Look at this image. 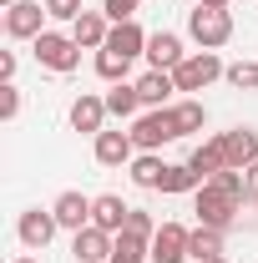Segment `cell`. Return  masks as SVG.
<instances>
[{
    "label": "cell",
    "instance_id": "obj_1",
    "mask_svg": "<svg viewBox=\"0 0 258 263\" xmlns=\"http://www.w3.org/2000/svg\"><path fill=\"white\" fill-rule=\"evenodd\" d=\"M188 35L202 51H218L233 41V10H213V5H193L188 10Z\"/></svg>",
    "mask_w": 258,
    "mask_h": 263
},
{
    "label": "cell",
    "instance_id": "obj_2",
    "mask_svg": "<svg viewBox=\"0 0 258 263\" xmlns=\"http://www.w3.org/2000/svg\"><path fill=\"white\" fill-rule=\"evenodd\" d=\"M35 61L46 66V71H56V76H66V71H76L81 66V46L71 41V31H41L31 41Z\"/></svg>",
    "mask_w": 258,
    "mask_h": 263
},
{
    "label": "cell",
    "instance_id": "obj_3",
    "mask_svg": "<svg viewBox=\"0 0 258 263\" xmlns=\"http://www.w3.org/2000/svg\"><path fill=\"white\" fill-rule=\"evenodd\" d=\"M238 208H243V202H238V197H228L223 187H213V182H202V187L193 193V213H197V223H202V228L228 233V228H233V218H238Z\"/></svg>",
    "mask_w": 258,
    "mask_h": 263
},
{
    "label": "cell",
    "instance_id": "obj_4",
    "mask_svg": "<svg viewBox=\"0 0 258 263\" xmlns=\"http://www.w3.org/2000/svg\"><path fill=\"white\" fill-rule=\"evenodd\" d=\"M182 132L172 122V106H157V111H142L137 122H132V142H137V152H162L167 142H177Z\"/></svg>",
    "mask_w": 258,
    "mask_h": 263
},
{
    "label": "cell",
    "instance_id": "obj_5",
    "mask_svg": "<svg viewBox=\"0 0 258 263\" xmlns=\"http://www.w3.org/2000/svg\"><path fill=\"white\" fill-rule=\"evenodd\" d=\"M218 76H228V66L218 61V51H193L188 61H182L177 71H172L177 91H188V97H193V91H202V86H213Z\"/></svg>",
    "mask_w": 258,
    "mask_h": 263
},
{
    "label": "cell",
    "instance_id": "obj_6",
    "mask_svg": "<svg viewBox=\"0 0 258 263\" xmlns=\"http://www.w3.org/2000/svg\"><path fill=\"white\" fill-rule=\"evenodd\" d=\"M46 31V0H21L5 10V35L10 41H35Z\"/></svg>",
    "mask_w": 258,
    "mask_h": 263
},
{
    "label": "cell",
    "instance_id": "obj_7",
    "mask_svg": "<svg viewBox=\"0 0 258 263\" xmlns=\"http://www.w3.org/2000/svg\"><path fill=\"white\" fill-rule=\"evenodd\" d=\"M112 243H117V233L97 228V223H86L81 233H71V253H76V263H112Z\"/></svg>",
    "mask_w": 258,
    "mask_h": 263
},
{
    "label": "cell",
    "instance_id": "obj_8",
    "mask_svg": "<svg viewBox=\"0 0 258 263\" xmlns=\"http://www.w3.org/2000/svg\"><path fill=\"white\" fill-rule=\"evenodd\" d=\"M106 97H91V91H81V97L71 101V132H86V137H101L106 132Z\"/></svg>",
    "mask_w": 258,
    "mask_h": 263
},
{
    "label": "cell",
    "instance_id": "obj_9",
    "mask_svg": "<svg viewBox=\"0 0 258 263\" xmlns=\"http://www.w3.org/2000/svg\"><path fill=\"white\" fill-rule=\"evenodd\" d=\"M56 228H61V223H56V213H51V208H26V213H21V223H15V233H21V243H26V248H46V243L56 238Z\"/></svg>",
    "mask_w": 258,
    "mask_h": 263
},
{
    "label": "cell",
    "instance_id": "obj_10",
    "mask_svg": "<svg viewBox=\"0 0 258 263\" xmlns=\"http://www.w3.org/2000/svg\"><path fill=\"white\" fill-rule=\"evenodd\" d=\"M188 238H193V228L162 223L157 238H152V263H188Z\"/></svg>",
    "mask_w": 258,
    "mask_h": 263
},
{
    "label": "cell",
    "instance_id": "obj_11",
    "mask_svg": "<svg viewBox=\"0 0 258 263\" xmlns=\"http://www.w3.org/2000/svg\"><path fill=\"white\" fill-rule=\"evenodd\" d=\"M106 35H112L106 10H81V15L71 21V41H76L81 51H101V46H106Z\"/></svg>",
    "mask_w": 258,
    "mask_h": 263
},
{
    "label": "cell",
    "instance_id": "obj_12",
    "mask_svg": "<svg viewBox=\"0 0 258 263\" xmlns=\"http://www.w3.org/2000/svg\"><path fill=\"white\" fill-rule=\"evenodd\" d=\"M91 152H97L101 167H132L137 142H132V132H101L97 142H91Z\"/></svg>",
    "mask_w": 258,
    "mask_h": 263
},
{
    "label": "cell",
    "instance_id": "obj_13",
    "mask_svg": "<svg viewBox=\"0 0 258 263\" xmlns=\"http://www.w3.org/2000/svg\"><path fill=\"white\" fill-rule=\"evenodd\" d=\"M147 41H152V35L142 31L137 21H122V26H112V35H106V46H101V51H117V56L137 61V56H147Z\"/></svg>",
    "mask_w": 258,
    "mask_h": 263
},
{
    "label": "cell",
    "instance_id": "obj_14",
    "mask_svg": "<svg viewBox=\"0 0 258 263\" xmlns=\"http://www.w3.org/2000/svg\"><path fill=\"white\" fill-rule=\"evenodd\" d=\"M188 56H193V51H182V41H177L172 31H157L152 41H147V61H152V71H177Z\"/></svg>",
    "mask_w": 258,
    "mask_h": 263
},
{
    "label": "cell",
    "instance_id": "obj_15",
    "mask_svg": "<svg viewBox=\"0 0 258 263\" xmlns=\"http://www.w3.org/2000/svg\"><path fill=\"white\" fill-rule=\"evenodd\" d=\"M223 147H228V167H238V172H248V167L258 162V132L253 127L223 132Z\"/></svg>",
    "mask_w": 258,
    "mask_h": 263
},
{
    "label": "cell",
    "instance_id": "obj_16",
    "mask_svg": "<svg viewBox=\"0 0 258 263\" xmlns=\"http://www.w3.org/2000/svg\"><path fill=\"white\" fill-rule=\"evenodd\" d=\"M51 213H56V223L71 233H81L86 223H91V197H81V193H61L56 202H51Z\"/></svg>",
    "mask_w": 258,
    "mask_h": 263
},
{
    "label": "cell",
    "instance_id": "obj_17",
    "mask_svg": "<svg viewBox=\"0 0 258 263\" xmlns=\"http://www.w3.org/2000/svg\"><path fill=\"white\" fill-rule=\"evenodd\" d=\"M188 167H193L202 182H208L213 172H223V167H228V147H223V137H208V142H197L193 157H188Z\"/></svg>",
    "mask_w": 258,
    "mask_h": 263
},
{
    "label": "cell",
    "instance_id": "obj_18",
    "mask_svg": "<svg viewBox=\"0 0 258 263\" xmlns=\"http://www.w3.org/2000/svg\"><path fill=\"white\" fill-rule=\"evenodd\" d=\"M172 91H177L172 71H147V76H137V97H142V106H147V111L167 106V97H172Z\"/></svg>",
    "mask_w": 258,
    "mask_h": 263
},
{
    "label": "cell",
    "instance_id": "obj_19",
    "mask_svg": "<svg viewBox=\"0 0 258 263\" xmlns=\"http://www.w3.org/2000/svg\"><path fill=\"white\" fill-rule=\"evenodd\" d=\"M127 213H132V208H127L117 193L91 197V223H97V228H106V233H122V228H127Z\"/></svg>",
    "mask_w": 258,
    "mask_h": 263
},
{
    "label": "cell",
    "instance_id": "obj_20",
    "mask_svg": "<svg viewBox=\"0 0 258 263\" xmlns=\"http://www.w3.org/2000/svg\"><path fill=\"white\" fill-rule=\"evenodd\" d=\"M223 253H228V248H223V233L197 223L193 238H188V258H193V263H213V258H223Z\"/></svg>",
    "mask_w": 258,
    "mask_h": 263
},
{
    "label": "cell",
    "instance_id": "obj_21",
    "mask_svg": "<svg viewBox=\"0 0 258 263\" xmlns=\"http://www.w3.org/2000/svg\"><path fill=\"white\" fill-rule=\"evenodd\" d=\"M112 263H152V238L117 233V243H112Z\"/></svg>",
    "mask_w": 258,
    "mask_h": 263
},
{
    "label": "cell",
    "instance_id": "obj_22",
    "mask_svg": "<svg viewBox=\"0 0 258 263\" xmlns=\"http://www.w3.org/2000/svg\"><path fill=\"white\" fill-rule=\"evenodd\" d=\"M197 187H202V177H197L188 162H177V167H167V172H162V187H157V193L182 197V193H197Z\"/></svg>",
    "mask_w": 258,
    "mask_h": 263
},
{
    "label": "cell",
    "instance_id": "obj_23",
    "mask_svg": "<svg viewBox=\"0 0 258 263\" xmlns=\"http://www.w3.org/2000/svg\"><path fill=\"white\" fill-rule=\"evenodd\" d=\"M106 111H112V117H122V122H127V117H137V111H142V97H137V81H117V86H112V91H106Z\"/></svg>",
    "mask_w": 258,
    "mask_h": 263
},
{
    "label": "cell",
    "instance_id": "obj_24",
    "mask_svg": "<svg viewBox=\"0 0 258 263\" xmlns=\"http://www.w3.org/2000/svg\"><path fill=\"white\" fill-rule=\"evenodd\" d=\"M172 122H177V132H182V137H193V132L208 127V106H202V101H193V97H182L177 106H172Z\"/></svg>",
    "mask_w": 258,
    "mask_h": 263
},
{
    "label": "cell",
    "instance_id": "obj_25",
    "mask_svg": "<svg viewBox=\"0 0 258 263\" xmlns=\"http://www.w3.org/2000/svg\"><path fill=\"white\" fill-rule=\"evenodd\" d=\"M162 172H167V162H162L157 152H137L132 157V182L137 187H162Z\"/></svg>",
    "mask_w": 258,
    "mask_h": 263
},
{
    "label": "cell",
    "instance_id": "obj_26",
    "mask_svg": "<svg viewBox=\"0 0 258 263\" xmlns=\"http://www.w3.org/2000/svg\"><path fill=\"white\" fill-rule=\"evenodd\" d=\"M127 71H132L127 56H117V51H97V76H101V81L117 86V81H127Z\"/></svg>",
    "mask_w": 258,
    "mask_h": 263
},
{
    "label": "cell",
    "instance_id": "obj_27",
    "mask_svg": "<svg viewBox=\"0 0 258 263\" xmlns=\"http://www.w3.org/2000/svg\"><path fill=\"white\" fill-rule=\"evenodd\" d=\"M228 86L258 91V61H233V66H228Z\"/></svg>",
    "mask_w": 258,
    "mask_h": 263
},
{
    "label": "cell",
    "instance_id": "obj_28",
    "mask_svg": "<svg viewBox=\"0 0 258 263\" xmlns=\"http://www.w3.org/2000/svg\"><path fill=\"white\" fill-rule=\"evenodd\" d=\"M157 228H162V223H152V213L132 208V213H127V228H122V233H137V238H157Z\"/></svg>",
    "mask_w": 258,
    "mask_h": 263
},
{
    "label": "cell",
    "instance_id": "obj_29",
    "mask_svg": "<svg viewBox=\"0 0 258 263\" xmlns=\"http://www.w3.org/2000/svg\"><path fill=\"white\" fill-rule=\"evenodd\" d=\"M21 117V86L10 81V86H0V122H15Z\"/></svg>",
    "mask_w": 258,
    "mask_h": 263
},
{
    "label": "cell",
    "instance_id": "obj_30",
    "mask_svg": "<svg viewBox=\"0 0 258 263\" xmlns=\"http://www.w3.org/2000/svg\"><path fill=\"white\" fill-rule=\"evenodd\" d=\"M81 10H86L81 0H46V15H51V21H76Z\"/></svg>",
    "mask_w": 258,
    "mask_h": 263
},
{
    "label": "cell",
    "instance_id": "obj_31",
    "mask_svg": "<svg viewBox=\"0 0 258 263\" xmlns=\"http://www.w3.org/2000/svg\"><path fill=\"white\" fill-rule=\"evenodd\" d=\"M101 10H106V21H112V26H122V21H137V0H106Z\"/></svg>",
    "mask_w": 258,
    "mask_h": 263
},
{
    "label": "cell",
    "instance_id": "obj_32",
    "mask_svg": "<svg viewBox=\"0 0 258 263\" xmlns=\"http://www.w3.org/2000/svg\"><path fill=\"white\" fill-rule=\"evenodd\" d=\"M15 81V51H0V86Z\"/></svg>",
    "mask_w": 258,
    "mask_h": 263
},
{
    "label": "cell",
    "instance_id": "obj_33",
    "mask_svg": "<svg viewBox=\"0 0 258 263\" xmlns=\"http://www.w3.org/2000/svg\"><path fill=\"white\" fill-rule=\"evenodd\" d=\"M248 202H258V162L248 167Z\"/></svg>",
    "mask_w": 258,
    "mask_h": 263
},
{
    "label": "cell",
    "instance_id": "obj_34",
    "mask_svg": "<svg viewBox=\"0 0 258 263\" xmlns=\"http://www.w3.org/2000/svg\"><path fill=\"white\" fill-rule=\"evenodd\" d=\"M202 5H213V10H233V0H202Z\"/></svg>",
    "mask_w": 258,
    "mask_h": 263
},
{
    "label": "cell",
    "instance_id": "obj_35",
    "mask_svg": "<svg viewBox=\"0 0 258 263\" xmlns=\"http://www.w3.org/2000/svg\"><path fill=\"white\" fill-rule=\"evenodd\" d=\"M10 5H21V0H0V10H10Z\"/></svg>",
    "mask_w": 258,
    "mask_h": 263
},
{
    "label": "cell",
    "instance_id": "obj_36",
    "mask_svg": "<svg viewBox=\"0 0 258 263\" xmlns=\"http://www.w3.org/2000/svg\"><path fill=\"white\" fill-rule=\"evenodd\" d=\"M15 263H41V258H15Z\"/></svg>",
    "mask_w": 258,
    "mask_h": 263
},
{
    "label": "cell",
    "instance_id": "obj_37",
    "mask_svg": "<svg viewBox=\"0 0 258 263\" xmlns=\"http://www.w3.org/2000/svg\"><path fill=\"white\" fill-rule=\"evenodd\" d=\"M213 263H228V253H223V258H213Z\"/></svg>",
    "mask_w": 258,
    "mask_h": 263
},
{
    "label": "cell",
    "instance_id": "obj_38",
    "mask_svg": "<svg viewBox=\"0 0 258 263\" xmlns=\"http://www.w3.org/2000/svg\"><path fill=\"white\" fill-rule=\"evenodd\" d=\"M193 5H202V0H193Z\"/></svg>",
    "mask_w": 258,
    "mask_h": 263
}]
</instances>
